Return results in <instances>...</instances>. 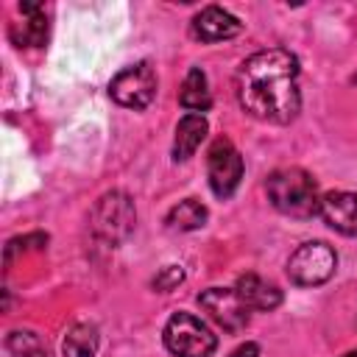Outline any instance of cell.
Here are the masks:
<instances>
[{
  "label": "cell",
  "instance_id": "17",
  "mask_svg": "<svg viewBox=\"0 0 357 357\" xmlns=\"http://www.w3.org/2000/svg\"><path fill=\"white\" fill-rule=\"evenodd\" d=\"M6 346H8V351L14 357H47V349H45L42 337L36 332H28V329L25 332L22 329L11 332L8 340H6Z\"/></svg>",
  "mask_w": 357,
  "mask_h": 357
},
{
  "label": "cell",
  "instance_id": "5",
  "mask_svg": "<svg viewBox=\"0 0 357 357\" xmlns=\"http://www.w3.org/2000/svg\"><path fill=\"white\" fill-rule=\"evenodd\" d=\"M335 268H337V254L332 245H326L321 240L298 245L287 259V276H290V282H296L301 287H315V284L329 282Z\"/></svg>",
  "mask_w": 357,
  "mask_h": 357
},
{
  "label": "cell",
  "instance_id": "15",
  "mask_svg": "<svg viewBox=\"0 0 357 357\" xmlns=\"http://www.w3.org/2000/svg\"><path fill=\"white\" fill-rule=\"evenodd\" d=\"M206 223V206L195 198H187L181 204H176L167 212V229L173 231H195Z\"/></svg>",
  "mask_w": 357,
  "mask_h": 357
},
{
  "label": "cell",
  "instance_id": "6",
  "mask_svg": "<svg viewBox=\"0 0 357 357\" xmlns=\"http://www.w3.org/2000/svg\"><path fill=\"white\" fill-rule=\"evenodd\" d=\"M206 173H209V187L218 198H229L243 178V156L237 153V148L226 139L218 137L209 148L206 156Z\"/></svg>",
  "mask_w": 357,
  "mask_h": 357
},
{
  "label": "cell",
  "instance_id": "14",
  "mask_svg": "<svg viewBox=\"0 0 357 357\" xmlns=\"http://www.w3.org/2000/svg\"><path fill=\"white\" fill-rule=\"evenodd\" d=\"M178 100L184 109H190L192 114H204L209 106H212V95H209V84H206V75L201 67H192L181 84V92H178Z\"/></svg>",
  "mask_w": 357,
  "mask_h": 357
},
{
  "label": "cell",
  "instance_id": "2",
  "mask_svg": "<svg viewBox=\"0 0 357 357\" xmlns=\"http://www.w3.org/2000/svg\"><path fill=\"white\" fill-rule=\"evenodd\" d=\"M268 201L290 218H312L321 212V195L315 178L301 167H282L268 176Z\"/></svg>",
  "mask_w": 357,
  "mask_h": 357
},
{
  "label": "cell",
  "instance_id": "20",
  "mask_svg": "<svg viewBox=\"0 0 357 357\" xmlns=\"http://www.w3.org/2000/svg\"><path fill=\"white\" fill-rule=\"evenodd\" d=\"M346 357H357V351H351V354H346Z\"/></svg>",
  "mask_w": 357,
  "mask_h": 357
},
{
  "label": "cell",
  "instance_id": "7",
  "mask_svg": "<svg viewBox=\"0 0 357 357\" xmlns=\"http://www.w3.org/2000/svg\"><path fill=\"white\" fill-rule=\"evenodd\" d=\"M109 95L128 109H145L153 95H156V73L139 61L134 67H126L123 73H117L109 84Z\"/></svg>",
  "mask_w": 357,
  "mask_h": 357
},
{
  "label": "cell",
  "instance_id": "11",
  "mask_svg": "<svg viewBox=\"0 0 357 357\" xmlns=\"http://www.w3.org/2000/svg\"><path fill=\"white\" fill-rule=\"evenodd\" d=\"M11 39L20 47H39L47 39V14L39 3H20V22H11Z\"/></svg>",
  "mask_w": 357,
  "mask_h": 357
},
{
  "label": "cell",
  "instance_id": "18",
  "mask_svg": "<svg viewBox=\"0 0 357 357\" xmlns=\"http://www.w3.org/2000/svg\"><path fill=\"white\" fill-rule=\"evenodd\" d=\"M181 279H184V271H181L178 265H167V268L153 279V287H156V290H162V293H167V290H173Z\"/></svg>",
  "mask_w": 357,
  "mask_h": 357
},
{
  "label": "cell",
  "instance_id": "8",
  "mask_svg": "<svg viewBox=\"0 0 357 357\" xmlns=\"http://www.w3.org/2000/svg\"><path fill=\"white\" fill-rule=\"evenodd\" d=\"M201 310L226 332H240L248 326L251 307L237 296V290L229 287H209L198 296Z\"/></svg>",
  "mask_w": 357,
  "mask_h": 357
},
{
  "label": "cell",
  "instance_id": "13",
  "mask_svg": "<svg viewBox=\"0 0 357 357\" xmlns=\"http://www.w3.org/2000/svg\"><path fill=\"white\" fill-rule=\"evenodd\" d=\"M234 290H237V296H240L251 310H262V312H268V310H273V307L282 304V290H279L276 284L259 279L257 273H245V276H240Z\"/></svg>",
  "mask_w": 357,
  "mask_h": 357
},
{
  "label": "cell",
  "instance_id": "1",
  "mask_svg": "<svg viewBox=\"0 0 357 357\" xmlns=\"http://www.w3.org/2000/svg\"><path fill=\"white\" fill-rule=\"evenodd\" d=\"M240 106L265 123L284 126L301 109L298 59L284 47H268L248 56L234 78Z\"/></svg>",
  "mask_w": 357,
  "mask_h": 357
},
{
  "label": "cell",
  "instance_id": "4",
  "mask_svg": "<svg viewBox=\"0 0 357 357\" xmlns=\"http://www.w3.org/2000/svg\"><path fill=\"white\" fill-rule=\"evenodd\" d=\"M165 346L176 357H209L218 346V337L201 318L190 312H176L165 324Z\"/></svg>",
  "mask_w": 357,
  "mask_h": 357
},
{
  "label": "cell",
  "instance_id": "12",
  "mask_svg": "<svg viewBox=\"0 0 357 357\" xmlns=\"http://www.w3.org/2000/svg\"><path fill=\"white\" fill-rule=\"evenodd\" d=\"M206 131H209L206 117H204V114H192V112H187V114L178 120V126H176V137H173V159H176V162L190 159V156L198 151V145L204 142Z\"/></svg>",
  "mask_w": 357,
  "mask_h": 357
},
{
  "label": "cell",
  "instance_id": "9",
  "mask_svg": "<svg viewBox=\"0 0 357 357\" xmlns=\"http://www.w3.org/2000/svg\"><path fill=\"white\" fill-rule=\"evenodd\" d=\"M329 229L346 234V237H357V192H326L321 198V212H318Z\"/></svg>",
  "mask_w": 357,
  "mask_h": 357
},
{
  "label": "cell",
  "instance_id": "3",
  "mask_svg": "<svg viewBox=\"0 0 357 357\" xmlns=\"http://www.w3.org/2000/svg\"><path fill=\"white\" fill-rule=\"evenodd\" d=\"M134 223H137L134 204L120 190H112V192L100 195L95 209L89 212V226H92L95 237L109 243V245H120L134 231Z\"/></svg>",
  "mask_w": 357,
  "mask_h": 357
},
{
  "label": "cell",
  "instance_id": "10",
  "mask_svg": "<svg viewBox=\"0 0 357 357\" xmlns=\"http://www.w3.org/2000/svg\"><path fill=\"white\" fill-rule=\"evenodd\" d=\"M240 33V20L220 6H206L192 17V36L201 42H223Z\"/></svg>",
  "mask_w": 357,
  "mask_h": 357
},
{
  "label": "cell",
  "instance_id": "16",
  "mask_svg": "<svg viewBox=\"0 0 357 357\" xmlns=\"http://www.w3.org/2000/svg\"><path fill=\"white\" fill-rule=\"evenodd\" d=\"M98 329L92 324H75L67 335H64V343H61V351L64 357H95L98 351Z\"/></svg>",
  "mask_w": 357,
  "mask_h": 357
},
{
  "label": "cell",
  "instance_id": "19",
  "mask_svg": "<svg viewBox=\"0 0 357 357\" xmlns=\"http://www.w3.org/2000/svg\"><path fill=\"white\" fill-rule=\"evenodd\" d=\"M257 354H259V346L257 343H245V346H240V349L231 351V357H257Z\"/></svg>",
  "mask_w": 357,
  "mask_h": 357
}]
</instances>
